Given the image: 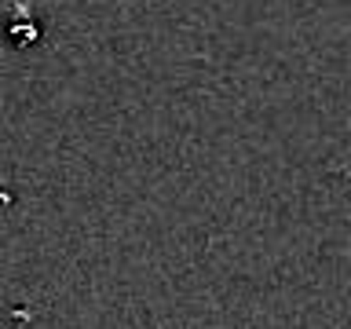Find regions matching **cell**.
<instances>
[{"instance_id": "cell-1", "label": "cell", "mask_w": 351, "mask_h": 329, "mask_svg": "<svg viewBox=\"0 0 351 329\" xmlns=\"http://www.w3.org/2000/svg\"><path fill=\"white\" fill-rule=\"evenodd\" d=\"M4 29H8V37L15 40V44H26V40H37V33H40V22L33 19V11L26 4H15L8 11V22H4Z\"/></svg>"}]
</instances>
